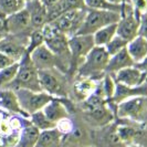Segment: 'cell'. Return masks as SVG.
Returning <instances> with one entry per match:
<instances>
[{
    "instance_id": "cell-28",
    "label": "cell",
    "mask_w": 147,
    "mask_h": 147,
    "mask_svg": "<svg viewBox=\"0 0 147 147\" xmlns=\"http://www.w3.org/2000/svg\"><path fill=\"white\" fill-rule=\"evenodd\" d=\"M84 5L86 9L92 10H104V11H113L121 15L122 6H116L109 2L107 0H84Z\"/></svg>"
},
{
    "instance_id": "cell-10",
    "label": "cell",
    "mask_w": 147,
    "mask_h": 147,
    "mask_svg": "<svg viewBox=\"0 0 147 147\" xmlns=\"http://www.w3.org/2000/svg\"><path fill=\"white\" fill-rule=\"evenodd\" d=\"M16 94L21 110L27 116L41 111L52 98H54L45 92H33L27 88H18Z\"/></svg>"
},
{
    "instance_id": "cell-37",
    "label": "cell",
    "mask_w": 147,
    "mask_h": 147,
    "mask_svg": "<svg viewBox=\"0 0 147 147\" xmlns=\"http://www.w3.org/2000/svg\"><path fill=\"white\" fill-rule=\"evenodd\" d=\"M135 66H136L137 69H140V71H143V72L147 73V57L145 58V59L142 60L140 62L136 63V64H135Z\"/></svg>"
},
{
    "instance_id": "cell-45",
    "label": "cell",
    "mask_w": 147,
    "mask_h": 147,
    "mask_svg": "<svg viewBox=\"0 0 147 147\" xmlns=\"http://www.w3.org/2000/svg\"><path fill=\"white\" fill-rule=\"evenodd\" d=\"M146 75H147V73H146Z\"/></svg>"
},
{
    "instance_id": "cell-35",
    "label": "cell",
    "mask_w": 147,
    "mask_h": 147,
    "mask_svg": "<svg viewBox=\"0 0 147 147\" xmlns=\"http://www.w3.org/2000/svg\"><path fill=\"white\" fill-rule=\"evenodd\" d=\"M8 36L7 28V16L0 12V39Z\"/></svg>"
},
{
    "instance_id": "cell-1",
    "label": "cell",
    "mask_w": 147,
    "mask_h": 147,
    "mask_svg": "<svg viewBox=\"0 0 147 147\" xmlns=\"http://www.w3.org/2000/svg\"><path fill=\"white\" fill-rule=\"evenodd\" d=\"M83 112L88 123L97 127H104L114 121L115 113L113 112V109L107 105L106 100L97 88L93 94L83 101Z\"/></svg>"
},
{
    "instance_id": "cell-4",
    "label": "cell",
    "mask_w": 147,
    "mask_h": 147,
    "mask_svg": "<svg viewBox=\"0 0 147 147\" xmlns=\"http://www.w3.org/2000/svg\"><path fill=\"white\" fill-rule=\"evenodd\" d=\"M119 19H121V15L117 12L88 9L84 21L76 34H80V36L94 34L97 30L102 29L106 26L118 23Z\"/></svg>"
},
{
    "instance_id": "cell-38",
    "label": "cell",
    "mask_w": 147,
    "mask_h": 147,
    "mask_svg": "<svg viewBox=\"0 0 147 147\" xmlns=\"http://www.w3.org/2000/svg\"><path fill=\"white\" fill-rule=\"evenodd\" d=\"M109 2L116 5V6H123L125 3H133V0H107Z\"/></svg>"
},
{
    "instance_id": "cell-17",
    "label": "cell",
    "mask_w": 147,
    "mask_h": 147,
    "mask_svg": "<svg viewBox=\"0 0 147 147\" xmlns=\"http://www.w3.org/2000/svg\"><path fill=\"white\" fill-rule=\"evenodd\" d=\"M8 34H24L26 31L31 28L30 17L26 7L13 15L7 17Z\"/></svg>"
},
{
    "instance_id": "cell-7",
    "label": "cell",
    "mask_w": 147,
    "mask_h": 147,
    "mask_svg": "<svg viewBox=\"0 0 147 147\" xmlns=\"http://www.w3.org/2000/svg\"><path fill=\"white\" fill-rule=\"evenodd\" d=\"M12 83L16 85L17 90L27 88L33 92H43L39 83L38 70L31 62L28 53H24V55L22 57V62L19 64L18 73Z\"/></svg>"
},
{
    "instance_id": "cell-18",
    "label": "cell",
    "mask_w": 147,
    "mask_h": 147,
    "mask_svg": "<svg viewBox=\"0 0 147 147\" xmlns=\"http://www.w3.org/2000/svg\"><path fill=\"white\" fill-rule=\"evenodd\" d=\"M134 65H135V62L131 58L129 53L127 51V47H126L122 51L117 52L116 54L110 57L109 63H107L106 69H105V74L113 75V74L117 73L121 70H124L126 67H131Z\"/></svg>"
},
{
    "instance_id": "cell-22",
    "label": "cell",
    "mask_w": 147,
    "mask_h": 147,
    "mask_svg": "<svg viewBox=\"0 0 147 147\" xmlns=\"http://www.w3.org/2000/svg\"><path fill=\"white\" fill-rule=\"evenodd\" d=\"M127 51L133 61L135 62V64L140 62L147 57V39L137 36L131 42H128Z\"/></svg>"
},
{
    "instance_id": "cell-11",
    "label": "cell",
    "mask_w": 147,
    "mask_h": 147,
    "mask_svg": "<svg viewBox=\"0 0 147 147\" xmlns=\"http://www.w3.org/2000/svg\"><path fill=\"white\" fill-rule=\"evenodd\" d=\"M128 122L127 124H116V133L121 142L125 146L137 145L147 147V127H145V124Z\"/></svg>"
},
{
    "instance_id": "cell-39",
    "label": "cell",
    "mask_w": 147,
    "mask_h": 147,
    "mask_svg": "<svg viewBox=\"0 0 147 147\" xmlns=\"http://www.w3.org/2000/svg\"><path fill=\"white\" fill-rule=\"evenodd\" d=\"M58 1H59V0H41V2H42L47 8L52 6V5H54V3H57Z\"/></svg>"
},
{
    "instance_id": "cell-12",
    "label": "cell",
    "mask_w": 147,
    "mask_h": 147,
    "mask_svg": "<svg viewBox=\"0 0 147 147\" xmlns=\"http://www.w3.org/2000/svg\"><path fill=\"white\" fill-rule=\"evenodd\" d=\"M28 40V37H22V34H8L0 39V52L18 62L27 51Z\"/></svg>"
},
{
    "instance_id": "cell-3",
    "label": "cell",
    "mask_w": 147,
    "mask_h": 147,
    "mask_svg": "<svg viewBox=\"0 0 147 147\" xmlns=\"http://www.w3.org/2000/svg\"><path fill=\"white\" fill-rule=\"evenodd\" d=\"M115 114L121 119L147 124V96H136L117 104Z\"/></svg>"
},
{
    "instance_id": "cell-34",
    "label": "cell",
    "mask_w": 147,
    "mask_h": 147,
    "mask_svg": "<svg viewBox=\"0 0 147 147\" xmlns=\"http://www.w3.org/2000/svg\"><path fill=\"white\" fill-rule=\"evenodd\" d=\"M140 26H138V33L137 36L147 39V12H142L138 18Z\"/></svg>"
},
{
    "instance_id": "cell-27",
    "label": "cell",
    "mask_w": 147,
    "mask_h": 147,
    "mask_svg": "<svg viewBox=\"0 0 147 147\" xmlns=\"http://www.w3.org/2000/svg\"><path fill=\"white\" fill-rule=\"evenodd\" d=\"M117 31V23H113L106 26L102 29L97 30L93 34V40L96 47H105L113 38L116 36Z\"/></svg>"
},
{
    "instance_id": "cell-24",
    "label": "cell",
    "mask_w": 147,
    "mask_h": 147,
    "mask_svg": "<svg viewBox=\"0 0 147 147\" xmlns=\"http://www.w3.org/2000/svg\"><path fill=\"white\" fill-rule=\"evenodd\" d=\"M0 107L12 113H22L26 115L20 107L17 94L12 90H0Z\"/></svg>"
},
{
    "instance_id": "cell-19",
    "label": "cell",
    "mask_w": 147,
    "mask_h": 147,
    "mask_svg": "<svg viewBox=\"0 0 147 147\" xmlns=\"http://www.w3.org/2000/svg\"><path fill=\"white\" fill-rule=\"evenodd\" d=\"M84 8H85L84 0H59L57 3L47 8L48 23L66 11L76 10V9H84Z\"/></svg>"
},
{
    "instance_id": "cell-16",
    "label": "cell",
    "mask_w": 147,
    "mask_h": 147,
    "mask_svg": "<svg viewBox=\"0 0 147 147\" xmlns=\"http://www.w3.org/2000/svg\"><path fill=\"white\" fill-rule=\"evenodd\" d=\"M136 96H147V82L140 86H125L116 83L114 95L111 98L110 105H117L128 98Z\"/></svg>"
},
{
    "instance_id": "cell-26",
    "label": "cell",
    "mask_w": 147,
    "mask_h": 147,
    "mask_svg": "<svg viewBox=\"0 0 147 147\" xmlns=\"http://www.w3.org/2000/svg\"><path fill=\"white\" fill-rule=\"evenodd\" d=\"M39 135H40V131L36 126L29 124L21 132L17 147H34L39 138Z\"/></svg>"
},
{
    "instance_id": "cell-30",
    "label": "cell",
    "mask_w": 147,
    "mask_h": 147,
    "mask_svg": "<svg viewBox=\"0 0 147 147\" xmlns=\"http://www.w3.org/2000/svg\"><path fill=\"white\" fill-rule=\"evenodd\" d=\"M31 124L33 126H36L40 132L42 131H47V129H51L54 128L57 124L52 123L51 121H49L47 116L44 115V113L41 111H38L34 114L31 115Z\"/></svg>"
},
{
    "instance_id": "cell-23",
    "label": "cell",
    "mask_w": 147,
    "mask_h": 147,
    "mask_svg": "<svg viewBox=\"0 0 147 147\" xmlns=\"http://www.w3.org/2000/svg\"><path fill=\"white\" fill-rule=\"evenodd\" d=\"M100 143L103 147H126L118 137L116 133V124H109L102 127Z\"/></svg>"
},
{
    "instance_id": "cell-9",
    "label": "cell",
    "mask_w": 147,
    "mask_h": 147,
    "mask_svg": "<svg viewBox=\"0 0 147 147\" xmlns=\"http://www.w3.org/2000/svg\"><path fill=\"white\" fill-rule=\"evenodd\" d=\"M138 12L135 11L134 3H125L122 6L121 19L117 23V31L116 34L123 38L127 42H131L133 39L137 37L138 33V26H140V18Z\"/></svg>"
},
{
    "instance_id": "cell-2",
    "label": "cell",
    "mask_w": 147,
    "mask_h": 147,
    "mask_svg": "<svg viewBox=\"0 0 147 147\" xmlns=\"http://www.w3.org/2000/svg\"><path fill=\"white\" fill-rule=\"evenodd\" d=\"M110 60V54L104 47H94L79 66L76 74L79 78L100 81L105 75V69Z\"/></svg>"
},
{
    "instance_id": "cell-5",
    "label": "cell",
    "mask_w": 147,
    "mask_h": 147,
    "mask_svg": "<svg viewBox=\"0 0 147 147\" xmlns=\"http://www.w3.org/2000/svg\"><path fill=\"white\" fill-rule=\"evenodd\" d=\"M38 78L41 90L53 97H66L69 90L66 79L58 69L38 71Z\"/></svg>"
},
{
    "instance_id": "cell-41",
    "label": "cell",
    "mask_w": 147,
    "mask_h": 147,
    "mask_svg": "<svg viewBox=\"0 0 147 147\" xmlns=\"http://www.w3.org/2000/svg\"><path fill=\"white\" fill-rule=\"evenodd\" d=\"M24 2H30V1H34V0H23Z\"/></svg>"
},
{
    "instance_id": "cell-43",
    "label": "cell",
    "mask_w": 147,
    "mask_h": 147,
    "mask_svg": "<svg viewBox=\"0 0 147 147\" xmlns=\"http://www.w3.org/2000/svg\"><path fill=\"white\" fill-rule=\"evenodd\" d=\"M135 1H136V0H133V3H134V2H135Z\"/></svg>"
},
{
    "instance_id": "cell-13",
    "label": "cell",
    "mask_w": 147,
    "mask_h": 147,
    "mask_svg": "<svg viewBox=\"0 0 147 147\" xmlns=\"http://www.w3.org/2000/svg\"><path fill=\"white\" fill-rule=\"evenodd\" d=\"M29 57L31 62L33 63V65L36 66L38 71L52 70V69H58L61 71L59 60L57 59V57L53 54V52L44 43L36 48L29 54Z\"/></svg>"
},
{
    "instance_id": "cell-29",
    "label": "cell",
    "mask_w": 147,
    "mask_h": 147,
    "mask_svg": "<svg viewBox=\"0 0 147 147\" xmlns=\"http://www.w3.org/2000/svg\"><path fill=\"white\" fill-rule=\"evenodd\" d=\"M26 7L23 0H0V12L8 16L13 15Z\"/></svg>"
},
{
    "instance_id": "cell-44",
    "label": "cell",
    "mask_w": 147,
    "mask_h": 147,
    "mask_svg": "<svg viewBox=\"0 0 147 147\" xmlns=\"http://www.w3.org/2000/svg\"><path fill=\"white\" fill-rule=\"evenodd\" d=\"M88 147H92V146H88Z\"/></svg>"
},
{
    "instance_id": "cell-36",
    "label": "cell",
    "mask_w": 147,
    "mask_h": 147,
    "mask_svg": "<svg viewBox=\"0 0 147 147\" xmlns=\"http://www.w3.org/2000/svg\"><path fill=\"white\" fill-rule=\"evenodd\" d=\"M13 63H16V61H13L11 58H9L8 55L0 52V71L6 69V67H9L10 65H12Z\"/></svg>"
},
{
    "instance_id": "cell-32",
    "label": "cell",
    "mask_w": 147,
    "mask_h": 147,
    "mask_svg": "<svg viewBox=\"0 0 147 147\" xmlns=\"http://www.w3.org/2000/svg\"><path fill=\"white\" fill-rule=\"evenodd\" d=\"M127 44H128V42L126 40H124L123 38L118 37L117 34H116L104 48L106 49V51L110 54V57H112V55L116 54L117 52L122 51L123 49H125L126 47H127Z\"/></svg>"
},
{
    "instance_id": "cell-25",
    "label": "cell",
    "mask_w": 147,
    "mask_h": 147,
    "mask_svg": "<svg viewBox=\"0 0 147 147\" xmlns=\"http://www.w3.org/2000/svg\"><path fill=\"white\" fill-rule=\"evenodd\" d=\"M96 88H97L96 81L85 78H79V80L74 84V93L81 101H84L86 97L95 92Z\"/></svg>"
},
{
    "instance_id": "cell-33",
    "label": "cell",
    "mask_w": 147,
    "mask_h": 147,
    "mask_svg": "<svg viewBox=\"0 0 147 147\" xmlns=\"http://www.w3.org/2000/svg\"><path fill=\"white\" fill-rule=\"evenodd\" d=\"M55 127L59 129L60 132L62 133V135H66V134L72 132V129L74 128V124L70 118L66 117V118L61 119L60 122H58Z\"/></svg>"
},
{
    "instance_id": "cell-15",
    "label": "cell",
    "mask_w": 147,
    "mask_h": 147,
    "mask_svg": "<svg viewBox=\"0 0 147 147\" xmlns=\"http://www.w3.org/2000/svg\"><path fill=\"white\" fill-rule=\"evenodd\" d=\"M26 9L29 13L30 23L32 30L42 29L48 23V11L47 7L41 2V0H34L26 2Z\"/></svg>"
},
{
    "instance_id": "cell-21",
    "label": "cell",
    "mask_w": 147,
    "mask_h": 147,
    "mask_svg": "<svg viewBox=\"0 0 147 147\" xmlns=\"http://www.w3.org/2000/svg\"><path fill=\"white\" fill-rule=\"evenodd\" d=\"M63 135L57 127L40 132L34 147H62Z\"/></svg>"
},
{
    "instance_id": "cell-42",
    "label": "cell",
    "mask_w": 147,
    "mask_h": 147,
    "mask_svg": "<svg viewBox=\"0 0 147 147\" xmlns=\"http://www.w3.org/2000/svg\"><path fill=\"white\" fill-rule=\"evenodd\" d=\"M145 2H146V12H147V0H145Z\"/></svg>"
},
{
    "instance_id": "cell-14",
    "label": "cell",
    "mask_w": 147,
    "mask_h": 147,
    "mask_svg": "<svg viewBox=\"0 0 147 147\" xmlns=\"http://www.w3.org/2000/svg\"><path fill=\"white\" fill-rule=\"evenodd\" d=\"M112 78L114 79L115 83L125 86H140L147 82L146 73L140 71L135 65L118 71L117 73L113 74Z\"/></svg>"
},
{
    "instance_id": "cell-6",
    "label": "cell",
    "mask_w": 147,
    "mask_h": 147,
    "mask_svg": "<svg viewBox=\"0 0 147 147\" xmlns=\"http://www.w3.org/2000/svg\"><path fill=\"white\" fill-rule=\"evenodd\" d=\"M86 8L84 9H76V10H70L60 15L58 18L49 22L53 29L57 32L71 38L75 36L81 28L82 23L84 21V18L86 15Z\"/></svg>"
},
{
    "instance_id": "cell-31",
    "label": "cell",
    "mask_w": 147,
    "mask_h": 147,
    "mask_svg": "<svg viewBox=\"0 0 147 147\" xmlns=\"http://www.w3.org/2000/svg\"><path fill=\"white\" fill-rule=\"evenodd\" d=\"M19 70V63L16 62L12 65H10L9 67H6L3 70L0 71V88L6 86L9 83L15 80L16 75L18 73Z\"/></svg>"
},
{
    "instance_id": "cell-40",
    "label": "cell",
    "mask_w": 147,
    "mask_h": 147,
    "mask_svg": "<svg viewBox=\"0 0 147 147\" xmlns=\"http://www.w3.org/2000/svg\"><path fill=\"white\" fill-rule=\"evenodd\" d=\"M126 147H143V146H137V145H131V146H126Z\"/></svg>"
},
{
    "instance_id": "cell-8",
    "label": "cell",
    "mask_w": 147,
    "mask_h": 147,
    "mask_svg": "<svg viewBox=\"0 0 147 147\" xmlns=\"http://www.w3.org/2000/svg\"><path fill=\"white\" fill-rule=\"evenodd\" d=\"M95 47L93 34L80 36L75 34L73 37L69 38V49L71 53V64L70 70L72 73H76L79 66L86 58L88 52Z\"/></svg>"
},
{
    "instance_id": "cell-20",
    "label": "cell",
    "mask_w": 147,
    "mask_h": 147,
    "mask_svg": "<svg viewBox=\"0 0 147 147\" xmlns=\"http://www.w3.org/2000/svg\"><path fill=\"white\" fill-rule=\"evenodd\" d=\"M42 112L47 116V118L54 124H57L63 118L69 117V112H67L66 106L55 97L52 98L51 101L44 106L42 109Z\"/></svg>"
}]
</instances>
